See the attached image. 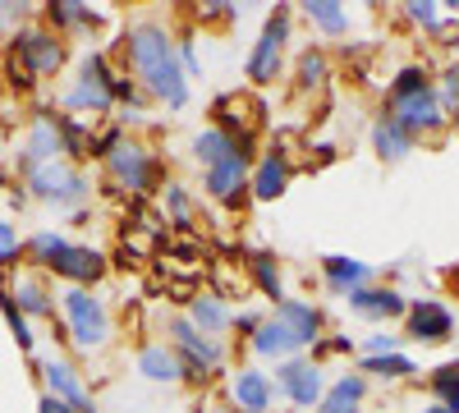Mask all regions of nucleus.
I'll return each mask as SVG.
<instances>
[{
    "instance_id": "obj_1",
    "label": "nucleus",
    "mask_w": 459,
    "mask_h": 413,
    "mask_svg": "<svg viewBox=\"0 0 459 413\" xmlns=\"http://www.w3.org/2000/svg\"><path fill=\"white\" fill-rule=\"evenodd\" d=\"M125 51L138 69V79L147 83L152 97H161L170 110H179L188 101V73L175 56V42L161 23H134L125 37Z\"/></svg>"
},
{
    "instance_id": "obj_2",
    "label": "nucleus",
    "mask_w": 459,
    "mask_h": 413,
    "mask_svg": "<svg viewBox=\"0 0 459 413\" xmlns=\"http://www.w3.org/2000/svg\"><path fill=\"white\" fill-rule=\"evenodd\" d=\"M60 304H65V317H69V340L79 345V349H101L110 340V317L101 308V298H92L88 289H65L60 294Z\"/></svg>"
},
{
    "instance_id": "obj_3",
    "label": "nucleus",
    "mask_w": 459,
    "mask_h": 413,
    "mask_svg": "<svg viewBox=\"0 0 459 413\" xmlns=\"http://www.w3.org/2000/svg\"><path fill=\"white\" fill-rule=\"evenodd\" d=\"M28 189H32L37 198H47V202L74 207V202H83V198L92 194V184H88L79 170H74V166L51 161V166H42V170H32V175H28Z\"/></svg>"
},
{
    "instance_id": "obj_4",
    "label": "nucleus",
    "mask_w": 459,
    "mask_h": 413,
    "mask_svg": "<svg viewBox=\"0 0 459 413\" xmlns=\"http://www.w3.org/2000/svg\"><path fill=\"white\" fill-rule=\"evenodd\" d=\"M110 79H115V73L106 69V56H83V65H79V79H74V88H69V106L74 110H97V116H101V110H110Z\"/></svg>"
},
{
    "instance_id": "obj_5",
    "label": "nucleus",
    "mask_w": 459,
    "mask_h": 413,
    "mask_svg": "<svg viewBox=\"0 0 459 413\" xmlns=\"http://www.w3.org/2000/svg\"><path fill=\"white\" fill-rule=\"evenodd\" d=\"M285 37H290V14L276 10L272 19H266V28H262V37H257V47H253V56H248V79H253V83H272V79H276Z\"/></svg>"
},
{
    "instance_id": "obj_6",
    "label": "nucleus",
    "mask_w": 459,
    "mask_h": 413,
    "mask_svg": "<svg viewBox=\"0 0 459 413\" xmlns=\"http://www.w3.org/2000/svg\"><path fill=\"white\" fill-rule=\"evenodd\" d=\"M60 116H51V110H37L32 116V133L23 142V157H19V170L32 175V170H42L51 161H60Z\"/></svg>"
},
{
    "instance_id": "obj_7",
    "label": "nucleus",
    "mask_w": 459,
    "mask_h": 413,
    "mask_svg": "<svg viewBox=\"0 0 459 413\" xmlns=\"http://www.w3.org/2000/svg\"><path fill=\"white\" fill-rule=\"evenodd\" d=\"M170 335H175V354H184V367L194 372V377H207V372L221 363V345L212 340V335H203L188 317H175Z\"/></svg>"
},
{
    "instance_id": "obj_8",
    "label": "nucleus",
    "mask_w": 459,
    "mask_h": 413,
    "mask_svg": "<svg viewBox=\"0 0 459 413\" xmlns=\"http://www.w3.org/2000/svg\"><path fill=\"white\" fill-rule=\"evenodd\" d=\"M14 60H23L32 73H56L60 60H65V47H60V37L56 32H42V28H23L14 32Z\"/></svg>"
},
{
    "instance_id": "obj_9",
    "label": "nucleus",
    "mask_w": 459,
    "mask_h": 413,
    "mask_svg": "<svg viewBox=\"0 0 459 413\" xmlns=\"http://www.w3.org/2000/svg\"><path fill=\"white\" fill-rule=\"evenodd\" d=\"M322 391H326L322 367H317V363H303V358H290V363L281 367V377H276V395H290L299 409L322 404Z\"/></svg>"
},
{
    "instance_id": "obj_10",
    "label": "nucleus",
    "mask_w": 459,
    "mask_h": 413,
    "mask_svg": "<svg viewBox=\"0 0 459 413\" xmlns=\"http://www.w3.org/2000/svg\"><path fill=\"white\" fill-rule=\"evenodd\" d=\"M42 377H47V395L65 400L74 413H97V400L88 395V386L79 382V372H74L69 363H60V358H47V363H42Z\"/></svg>"
},
{
    "instance_id": "obj_11",
    "label": "nucleus",
    "mask_w": 459,
    "mask_h": 413,
    "mask_svg": "<svg viewBox=\"0 0 459 413\" xmlns=\"http://www.w3.org/2000/svg\"><path fill=\"white\" fill-rule=\"evenodd\" d=\"M395 120L409 129V133H423V129H441L446 125V106H441V92L428 88L409 101H395Z\"/></svg>"
},
{
    "instance_id": "obj_12",
    "label": "nucleus",
    "mask_w": 459,
    "mask_h": 413,
    "mask_svg": "<svg viewBox=\"0 0 459 413\" xmlns=\"http://www.w3.org/2000/svg\"><path fill=\"white\" fill-rule=\"evenodd\" d=\"M56 276H65V280H74L79 289H88V285H97L101 280V271H106V257L97 253V248H83V244H69L60 257H56V267H51Z\"/></svg>"
},
{
    "instance_id": "obj_13",
    "label": "nucleus",
    "mask_w": 459,
    "mask_h": 413,
    "mask_svg": "<svg viewBox=\"0 0 459 413\" xmlns=\"http://www.w3.org/2000/svg\"><path fill=\"white\" fill-rule=\"evenodd\" d=\"M110 161V175L125 184V189H134V194H147V184H152V157L143 152L138 142H120L115 152L106 157Z\"/></svg>"
},
{
    "instance_id": "obj_14",
    "label": "nucleus",
    "mask_w": 459,
    "mask_h": 413,
    "mask_svg": "<svg viewBox=\"0 0 459 413\" xmlns=\"http://www.w3.org/2000/svg\"><path fill=\"white\" fill-rule=\"evenodd\" d=\"M455 331V317L446 304H437V298H418V304H409V335L413 340H450Z\"/></svg>"
},
{
    "instance_id": "obj_15",
    "label": "nucleus",
    "mask_w": 459,
    "mask_h": 413,
    "mask_svg": "<svg viewBox=\"0 0 459 413\" xmlns=\"http://www.w3.org/2000/svg\"><path fill=\"white\" fill-rule=\"evenodd\" d=\"M230 391H235V404L244 413H266V404L276 400V382L266 377V372H257V367H239L235 382H230Z\"/></svg>"
},
{
    "instance_id": "obj_16",
    "label": "nucleus",
    "mask_w": 459,
    "mask_h": 413,
    "mask_svg": "<svg viewBox=\"0 0 459 413\" xmlns=\"http://www.w3.org/2000/svg\"><path fill=\"white\" fill-rule=\"evenodd\" d=\"M0 285L10 289V298L19 304V313H23V317H56L51 294H47V285H42V280H32V276H14V280H10V271H0Z\"/></svg>"
},
{
    "instance_id": "obj_17",
    "label": "nucleus",
    "mask_w": 459,
    "mask_h": 413,
    "mask_svg": "<svg viewBox=\"0 0 459 413\" xmlns=\"http://www.w3.org/2000/svg\"><path fill=\"white\" fill-rule=\"evenodd\" d=\"M244 184H248V161L244 157H230V161H221V166L207 170V194L221 198V202H239Z\"/></svg>"
},
{
    "instance_id": "obj_18",
    "label": "nucleus",
    "mask_w": 459,
    "mask_h": 413,
    "mask_svg": "<svg viewBox=\"0 0 459 413\" xmlns=\"http://www.w3.org/2000/svg\"><path fill=\"white\" fill-rule=\"evenodd\" d=\"M350 308H354L359 317H400V313H409V304H404L400 289H368V285L350 294Z\"/></svg>"
},
{
    "instance_id": "obj_19",
    "label": "nucleus",
    "mask_w": 459,
    "mask_h": 413,
    "mask_svg": "<svg viewBox=\"0 0 459 413\" xmlns=\"http://www.w3.org/2000/svg\"><path fill=\"white\" fill-rule=\"evenodd\" d=\"M276 317L299 335V345H317V335H322V317L313 304H303V298H281L276 304Z\"/></svg>"
},
{
    "instance_id": "obj_20",
    "label": "nucleus",
    "mask_w": 459,
    "mask_h": 413,
    "mask_svg": "<svg viewBox=\"0 0 459 413\" xmlns=\"http://www.w3.org/2000/svg\"><path fill=\"white\" fill-rule=\"evenodd\" d=\"M372 142H377V157H381V161H400V157L413 152V133H409L395 116H381V120H377Z\"/></svg>"
},
{
    "instance_id": "obj_21",
    "label": "nucleus",
    "mask_w": 459,
    "mask_h": 413,
    "mask_svg": "<svg viewBox=\"0 0 459 413\" xmlns=\"http://www.w3.org/2000/svg\"><path fill=\"white\" fill-rule=\"evenodd\" d=\"M253 349L266 354V358H290V354H299L303 345H299V335L276 317V322H262V326L253 331Z\"/></svg>"
},
{
    "instance_id": "obj_22",
    "label": "nucleus",
    "mask_w": 459,
    "mask_h": 413,
    "mask_svg": "<svg viewBox=\"0 0 459 413\" xmlns=\"http://www.w3.org/2000/svg\"><path fill=\"white\" fill-rule=\"evenodd\" d=\"M285 179H290V166H285V157L281 152H266L262 161H257V170H253V194L262 198V202H272V198H281L285 194Z\"/></svg>"
},
{
    "instance_id": "obj_23",
    "label": "nucleus",
    "mask_w": 459,
    "mask_h": 413,
    "mask_svg": "<svg viewBox=\"0 0 459 413\" xmlns=\"http://www.w3.org/2000/svg\"><path fill=\"white\" fill-rule=\"evenodd\" d=\"M322 276H326V285H331L335 294H344V298L368 285V267H363V262H354V257H326V262H322Z\"/></svg>"
},
{
    "instance_id": "obj_24",
    "label": "nucleus",
    "mask_w": 459,
    "mask_h": 413,
    "mask_svg": "<svg viewBox=\"0 0 459 413\" xmlns=\"http://www.w3.org/2000/svg\"><path fill=\"white\" fill-rule=\"evenodd\" d=\"M138 372H143L147 382H179V377H184V363H179V354L166 349V345H147V349L138 354Z\"/></svg>"
},
{
    "instance_id": "obj_25",
    "label": "nucleus",
    "mask_w": 459,
    "mask_h": 413,
    "mask_svg": "<svg viewBox=\"0 0 459 413\" xmlns=\"http://www.w3.org/2000/svg\"><path fill=\"white\" fill-rule=\"evenodd\" d=\"M194 157L212 170V166H221L230 157H239V142H235V133H225V129H203L194 138Z\"/></svg>"
},
{
    "instance_id": "obj_26",
    "label": "nucleus",
    "mask_w": 459,
    "mask_h": 413,
    "mask_svg": "<svg viewBox=\"0 0 459 413\" xmlns=\"http://www.w3.org/2000/svg\"><path fill=\"white\" fill-rule=\"evenodd\" d=\"M363 391H368V382L359 377V372H350V377H340L326 395H322V404H317V413H359V400H363Z\"/></svg>"
},
{
    "instance_id": "obj_27",
    "label": "nucleus",
    "mask_w": 459,
    "mask_h": 413,
    "mask_svg": "<svg viewBox=\"0 0 459 413\" xmlns=\"http://www.w3.org/2000/svg\"><path fill=\"white\" fill-rule=\"evenodd\" d=\"M188 322H194L203 335H216V331H225V326H230V313L221 308V298L198 294V298H188Z\"/></svg>"
},
{
    "instance_id": "obj_28",
    "label": "nucleus",
    "mask_w": 459,
    "mask_h": 413,
    "mask_svg": "<svg viewBox=\"0 0 459 413\" xmlns=\"http://www.w3.org/2000/svg\"><path fill=\"white\" fill-rule=\"evenodd\" d=\"M47 19L56 28H92L101 14L88 10V5H79V0H60V5H47Z\"/></svg>"
},
{
    "instance_id": "obj_29",
    "label": "nucleus",
    "mask_w": 459,
    "mask_h": 413,
    "mask_svg": "<svg viewBox=\"0 0 459 413\" xmlns=\"http://www.w3.org/2000/svg\"><path fill=\"white\" fill-rule=\"evenodd\" d=\"M65 248H69V244H65L56 230H37V235L28 239V257L37 262V267H47V271L56 267V257H60Z\"/></svg>"
},
{
    "instance_id": "obj_30",
    "label": "nucleus",
    "mask_w": 459,
    "mask_h": 413,
    "mask_svg": "<svg viewBox=\"0 0 459 413\" xmlns=\"http://www.w3.org/2000/svg\"><path fill=\"white\" fill-rule=\"evenodd\" d=\"M432 395L441 400V409L459 413V363H446L432 372Z\"/></svg>"
},
{
    "instance_id": "obj_31",
    "label": "nucleus",
    "mask_w": 459,
    "mask_h": 413,
    "mask_svg": "<svg viewBox=\"0 0 459 413\" xmlns=\"http://www.w3.org/2000/svg\"><path fill=\"white\" fill-rule=\"evenodd\" d=\"M303 14H308L317 28H326V32H344V28H350V14H344L335 0H308V5H303Z\"/></svg>"
},
{
    "instance_id": "obj_32",
    "label": "nucleus",
    "mask_w": 459,
    "mask_h": 413,
    "mask_svg": "<svg viewBox=\"0 0 459 413\" xmlns=\"http://www.w3.org/2000/svg\"><path fill=\"white\" fill-rule=\"evenodd\" d=\"M60 147H65L69 157H92V133L83 129V120L60 116Z\"/></svg>"
},
{
    "instance_id": "obj_33",
    "label": "nucleus",
    "mask_w": 459,
    "mask_h": 413,
    "mask_svg": "<svg viewBox=\"0 0 459 413\" xmlns=\"http://www.w3.org/2000/svg\"><path fill=\"white\" fill-rule=\"evenodd\" d=\"M0 313H5V322H10V331H14V340H19V349H32V340H37V335H32L28 317L19 313V304H14V298H10V289H5V285H0Z\"/></svg>"
},
{
    "instance_id": "obj_34",
    "label": "nucleus",
    "mask_w": 459,
    "mask_h": 413,
    "mask_svg": "<svg viewBox=\"0 0 459 413\" xmlns=\"http://www.w3.org/2000/svg\"><path fill=\"white\" fill-rule=\"evenodd\" d=\"M432 83H428V73L418 69V65H409V69H400V79L391 83V106L395 101H409V97H418V92H428Z\"/></svg>"
},
{
    "instance_id": "obj_35",
    "label": "nucleus",
    "mask_w": 459,
    "mask_h": 413,
    "mask_svg": "<svg viewBox=\"0 0 459 413\" xmlns=\"http://www.w3.org/2000/svg\"><path fill=\"white\" fill-rule=\"evenodd\" d=\"M363 372H377V377H409L413 372V358H404V354H372L368 363H363Z\"/></svg>"
},
{
    "instance_id": "obj_36",
    "label": "nucleus",
    "mask_w": 459,
    "mask_h": 413,
    "mask_svg": "<svg viewBox=\"0 0 459 413\" xmlns=\"http://www.w3.org/2000/svg\"><path fill=\"white\" fill-rule=\"evenodd\" d=\"M248 267H253V276H257V285H262V294L266 298H276V304H281V271H276V262L272 257H266V253H257L253 262H248Z\"/></svg>"
},
{
    "instance_id": "obj_37",
    "label": "nucleus",
    "mask_w": 459,
    "mask_h": 413,
    "mask_svg": "<svg viewBox=\"0 0 459 413\" xmlns=\"http://www.w3.org/2000/svg\"><path fill=\"white\" fill-rule=\"evenodd\" d=\"M19 253H23V244H19V230L0 216V271H10L14 262H19Z\"/></svg>"
},
{
    "instance_id": "obj_38",
    "label": "nucleus",
    "mask_w": 459,
    "mask_h": 413,
    "mask_svg": "<svg viewBox=\"0 0 459 413\" xmlns=\"http://www.w3.org/2000/svg\"><path fill=\"white\" fill-rule=\"evenodd\" d=\"M326 79V56L322 51H303V60H299V83L303 88H317Z\"/></svg>"
},
{
    "instance_id": "obj_39",
    "label": "nucleus",
    "mask_w": 459,
    "mask_h": 413,
    "mask_svg": "<svg viewBox=\"0 0 459 413\" xmlns=\"http://www.w3.org/2000/svg\"><path fill=\"white\" fill-rule=\"evenodd\" d=\"M409 19L423 23V28H441V10L428 5V0H418V5H409Z\"/></svg>"
},
{
    "instance_id": "obj_40",
    "label": "nucleus",
    "mask_w": 459,
    "mask_h": 413,
    "mask_svg": "<svg viewBox=\"0 0 459 413\" xmlns=\"http://www.w3.org/2000/svg\"><path fill=\"white\" fill-rule=\"evenodd\" d=\"M166 202H170V211H175L179 220H188V194L179 189V184H166Z\"/></svg>"
},
{
    "instance_id": "obj_41",
    "label": "nucleus",
    "mask_w": 459,
    "mask_h": 413,
    "mask_svg": "<svg viewBox=\"0 0 459 413\" xmlns=\"http://www.w3.org/2000/svg\"><path fill=\"white\" fill-rule=\"evenodd\" d=\"M441 106L446 110H459V69L446 73V88H441Z\"/></svg>"
},
{
    "instance_id": "obj_42",
    "label": "nucleus",
    "mask_w": 459,
    "mask_h": 413,
    "mask_svg": "<svg viewBox=\"0 0 459 413\" xmlns=\"http://www.w3.org/2000/svg\"><path fill=\"white\" fill-rule=\"evenodd\" d=\"M395 345H400V335H368V358L372 354H395Z\"/></svg>"
},
{
    "instance_id": "obj_43",
    "label": "nucleus",
    "mask_w": 459,
    "mask_h": 413,
    "mask_svg": "<svg viewBox=\"0 0 459 413\" xmlns=\"http://www.w3.org/2000/svg\"><path fill=\"white\" fill-rule=\"evenodd\" d=\"M179 60H184V73H203V60H198L194 42H179Z\"/></svg>"
},
{
    "instance_id": "obj_44",
    "label": "nucleus",
    "mask_w": 459,
    "mask_h": 413,
    "mask_svg": "<svg viewBox=\"0 0 459 413\" xmlns=\"http://www.w3.org/2000/svg\"><path fill=\"white\" fill-rule=\"evenodd\" d=\"M37 413H74L65 400H56V395H42V404H37Z\"/></svg>"
},
{
    "instance_id": "obj_45",
    "label": "nucleus",
    "mask_w": 459,
    "mask_h": 413,
    "mask_svg": "<svg viewBox=\"0 0 459 413\" xmlns=\"http://www.w3.org/2000/svg\"><path fill=\"white\" fill-rule=\"evenodd\" d=\"M14 19H23V5H5V0H0V28L14 23Z\"/></svg>"
},
{
    "instance_id": "obj_46",
    "label": "nucleus",
    "mask_w": 459,
    "mask_h": 413,
    "mask_svg": "<svg viewBox=\"0 0 459 413\" xmlns=\"http://www.w3.org/2000/svg\"><path fill=\"white\" fill-rule=\"evenodd\" d=\"M235 326H239V331H257V326H262V322H257V317H253V313H244V317H239V322H235Z\"/></svg>"
},
{
    "instance_id": "obj_47",
    "label": "nucleus",
    "mask_w": 459,
    "mask_h": 413,
    "mask_svg": "<svg viewBox=\"0 0 459 413\" xmlns=\"http://www.w3.org/2000/svg\"><path fill=\"white\" fill-rule=\"evenodd\" d=\"M423 413H450V409H441V404H432V409H423Z\"/></svg>"
},
{
    "instance_id": "obj_48",
    "label": "nucleus",
    "mask_w": 459,
    "mask_h": 413,
    "mask_svg": "<svg viewBox=\"0 0 459 413\" xmlns=\"http://www.w3.org/2000/svg\"><path fill=\"white\" fill-rule=\"evenodd\" d=\"M212 413H230V409H212Z\"/></svg>"
},
{
    "instance_id": "obj_49",
    "label": "nucleus",
    "mask_w": 459,
    "mask_h": 413,
    "mask_svg": "<svg viewBox=\"0 0 459 413\" xmlns=\"http://www.w3.org/2000/svg\"><path fill=\"white\" fill-rule=\"evenodd\" d=\"M0 189H5V175H0Z\"/></svg>"
},
{
    "instance_id": "obj_50",
    "label": "nucleus",
    "mask_w": 459,
    "mask_h": 413,
    "mask_svg": "<svg viewBox=\"0 0 459 413\" xmlns=\"http://www.w3.org/2000/svg\"><path fill=\"white\" fill-rule=\"evenodd\" d=\"M455 125H459V110H455Z\"/></svg>"
}]
</instances>
